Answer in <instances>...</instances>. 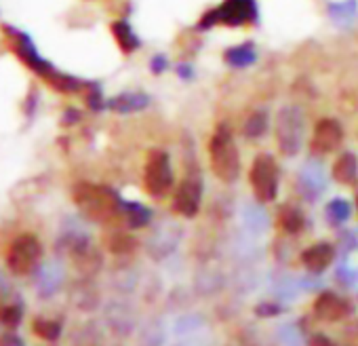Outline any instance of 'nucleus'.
Masks as SVG:
<instances>
[{"label":"nucleus","mask_w":358,"mask_h":346,"mask_svg":"<svg viewBox=\"0 0 358 346\" xmlns=\"http://www.w3.org/2000/svg\"><path fill=\"white\" fill-rule=\"evenodd\" d=\"M343 141V129L335 118H320L314 127V135L310 141V150L320 156V154H331L335 152Z\"/></svg>","instance_id":"nucleus-8"},{"label":"nucleus","mask_w":358,"mask_h":346,"mask_svg":"<svg viewBox=\"0 0 358 346\" xmlns=\"http://www.w3.org/2000/svg\"><path fill=\"white\" fill-rule=\"evenodd\" d=\"M34 331L41 335V338H47V340H57L59 333H62V325L57 321H49V319H36L34 323Z\"/></svg>","instance_id":"nucleus-22"},{"label":"nucleus","mask_w":358,"mask_h":346,"mask_svg":"<svg viewBox=\"0 0 358 346\" xmlns=\"http://www.w3.org/2000/svg\"><path fill=\"white\" fill-rule=\"evenodd\" d=\"M329 13L335 22H350L356 13V0H345V3L331 5Z\"/></svg>","instance_id":"nucleus-23"},{"label":"nucleus","mask_w":358,"mask_h":346,"mask_svg":"<svg viewBox=\"0 0 358 346\" xmlns=\"http://www.w3.org/2000/svg\"><path fill=\"white\" fill-rule=\"evenodd\" d=\"M5 293H7V283L0 279V308H5Z\"/></svg>","instance_id":"nucleus-30"},{"label":"nucleus","mask_w":358,"mask_h":346,"mask_svg":"<svg viewBox=\"0 0 358 346\" xmlns=\"http://www.w3.org/2000/svg\"><path fill=\"white\" fill-rule=\"evenodd\" d=\"M324 214H327V220H329V224H333V226H339V224L348 222V218H350L352 209H350V203H348L345 199H333V201L327 205Z\"/></svg>","instance_id":"nucleus-21"},{"label":"nucleus","mask_w":358,"mask_h":346,"mask_svg":"<svg viewBox=\"0 0 358 346\" xmlns=\"http://www.w3.org/2000/svg\"><path fill=\"white\" fill-rule=\"evenodd\" d=\"M108 106L114 112H120V114L139 112V110H143V108L150 106V95H145L141 91H129V93H120V95L112 97L108 102Z\"/></svg>","instance_id":"nucleus-13"},{"label":"nucleus","mask_w":358,"mask_h":346,"mask_svg":"<svg viewBox=\"0 0 358 346\" xmlns=\"http://www.w3.org/2000/svg\"><path fill=\"white\" fill-rule=\"evenodd\" d=\"M312 346H337L333 340H329L324 333H316L314 338H312V342H310Z\"/></svg>","instance_id":"nucleus-29"},{"label":"nucleus","mask_w":358,"mask_h":346,"mask_svg":"<svg viewBox=\"0 0 358 346\" xmlns=\"http://www.w3.org/2000/svg\"><path fill=\"white\" fill-rule=\"evenodd\" d=\"M278 165L270 154H259L249 171V182L253 188V195L262 203H272L278 195Z\"/></svg>","instance_id":"nucleus-5"},{"label":"nucleus","mask_w":358,"mask_h":346,"mask_svg":"<svg viewBox=\"0 0 358 346\" xmlns=\"http://www.w3.org/2000/svg\"><path fill=\"white\" fill-rule=\"evenodd\" d=\"M112 32H114L116 43L120 45V49H122L124 53H133V51L139 47V39H137V34H135V30L131 28L129 22H124V20L116 22V24L112 26Z\"/></svg>","instance_id":"nucleus-18"},{"label":"nucleus","mask_w":358,"mask_h":346,"mask_svg":"<svg viewBox=\"0 0 358 346\" xmlns=\"http://www.w3.org/2000/svg\"><path fill=\"white\" fill-rule=\"evenodd\" d=\"M120 216L127 220L131 228H143L152 220V212L141 203H120Z\"/></svg>","instance_id":"nucleus-17"},{"label":"nucleus","mask_w":358,"mask_h":346,"mask_svg":"<svg viewBox=\"0 0 358 346\" xmlns=\"http://www.w3.org/2000/svg\"><path fill=\"white\" fill-rule=\"evenodd\" d=\"M333 258H335V249L331 243H316L301 254V262L310 272H322L333 262Z\"/></svg>","instance_id":"nucleus-12"},{"label":"nucleus","mask_w":358,"mask_h":346,"mask_svg":"<svg viewBox=\"0 0 358 346\" xmlns=\"http://www.w3.org/2000/svg\"><path fill=\"white\" fill-rule=\"evenodd\" d=\"M135 247V241L129 237V235H114L112 237V241H110V249L112 251H116V254H127V251H131Z\"/></svg>","instance_id":"nucleus-25"},{"label":"nucleus","mask_w":358,"mask_h":346,"mask_svg":"<svg viewBox=\"0 0 358 346\" xmlns=\"http://www.w3.org/2000/svg\"><path fill=\"white\" fill-rule=\"evenodd\" d=\"M299 186H301V193L310 199H316L318 193L324 191V180H322V173H320V167L316 165H303L301 173H299Z\"/></svg>","instance_id":"nucleus-15"},{"label":"nucleus","mask_w":358,"mask_h":346,"mask_svg":"<svg viewBox=\"0 0 358 346\" xmlns=\"http://www.w3.org/2000/svg\"><path fill=\"white\" fill-rule=\"evenodd\" d=\"M257 60V53H255V47L251 43H243L238 47H232L224 53V62L230 66V68H247L251 66L253 62Z\"/></svg>","instance_id":"nucleus-16"},{"label":"nucleus","mask_w":358,"mask_h":346,"mask_svg":"<svg viewBox=\"0 0 358 346\" xmlns=\"http://www.w3.org/2000/svg\"><path fill=\"white\" fill-rule=\"evenodd\" d=\"M166 66H169L166 55H154V57H152V62H150V68H152V72H156V74L164 72V70H166Z\"/></svg>","instance_id":"nucleus-26"},{"label":"nucleus","mask_w":358,"mask_h":346,"mask_svg":"<svg viewBox=\"0 0 358 346\" xmlns=\"http://www.w3.org/2000/svg\"><path fill=\"white\" fill-rule=\"evenodd\" d=\"M209 158H211V169L215 176L222 182H234L241 173V156H238V148L234 141L232 131L222 125L217 127V131L213 133L211 141H209Z\"/></svg>","instance_id":"nucleus-1"},{"label":"nucleus","mask_w":358,"mask_h":346,"mask_svg":"<svg viewBox=\"0 0 358 346\" xmlns=\"http://www.w3.org/2000/svg\"><path fill=\"white\" fill-rule=\"evenodd\" d=\"M356 209H358V195H356Z\"/></svg>","instance_id":"nucleus-32"},{"label":"nucleus","mask_w":358,"mask_h":346,"mask_svg":"<svg viewBox=\"0 0 358 346\" xmlns=\"http://www.w3.org/2000/svg\"><path fill=\"white\" fill-rule=\"evenodd\" d=\"M22 321V308L17 304H7L5 308H0V323L7 327H15Z\"/></svg>","instance_id":"nucleus-24"},{"label":"nucleus","mask_w":358,"mask_h":346,"mask_svg":"<svg viewBox=\"0 0 358 346\" xmlns=\"http://www.w3.org/2000/svg\"><path fill=\"white\" fill-rule=\"evenodd\" d=\"M0 346H24V340L15 333H0Z\"/></svg>","instance_id":"nucleus-28"},{"label":"nucleus","mask_w":358,"mask_h":346,"mask_svg":"<svg viewBox=\"0 0 358 346\" xmlns=\"http://www.w3.org/2000/svg\"><path fill=\"white\" fill-rule=\"evenodd\" d=\"M314 312L324 321H339L350 312V308H348L345 300H341L333 291H324L318 296V300L314 304Z\"/></svg>","instance_id":"nucleus-11"},{"label":"nucleus","mask_w":358,"mask_h":346,"mask_svg":"<svg viewBox=\"0 0 358 346\" xmlns=\"http://www.w3.org/2000/svg\"><path fill=\"white\" fill-rule=\"evenodd\" d=\"M303 222L306 220H303V216H301V212L297 207H291V205L280 207V212H278V224H280V228L285 233L297 235L303 228Z\"/></svg>","instance_id":"nucleus-19"},{"label":"nucleus","mask_w":358,"mask_h":346,"mask_svg":"<svg viewBox=\"0 0 358 346\" xmlns=\"http://www.w3.org/2000/svg\"><path fill=\"white\" fill-rule=\"evenodd\" d=\"M358 178V160L352 152H343L337 156V160L333 162V180L339 184H354Z\"/></svg>","instance_id":"nucleus-14"},{"label":"nucleus","mask_w":358,"mask_h":346,"mask_svg":"<svg viewBox=\"0 0 358 346\" xmlns=\"http://www.w3.org/2000/svg\"><path fill=\"white\" fill-rule=\"evenodd\" d=\"M303 131H306V118L303 112L295 106H287L278 112L274 133L278 150L285 156H295L303 146Z\"/></svg>","instance_id":"nucleus-3"},{"label":"nucleus","mask_w":358,"mask_h":346,"mask_svg":"<svg viewBox=\"0 0 358 346\" xmlns=\"http://www.w3.org/2000/svg\"><path fill=\"white\" fill-rule=\"evenodd\" d=\"M15 34V32H13ZM15 39V49H17V53L26 60V64L32 68V70H36L38 74H43V76H53L55 74V68L53 66H49L41 55H38V51H36V47H34V43L30 41V36L28 34H15L13 36Z\"/></svg>","instance_id":"nucleus-10"},{"label":"nucleus","mask_w":358,"mask_h":346,"mask_svg":"<svg viewBox=\"0 0 358 346\" xmlns=\"http://www.w3.org/2000/svg\"><path fill=\"white\" fill-rule=\"evenodd\" d=\"M282 331H287V333H289V335H282L285 344H289V346H299V344H301V338H299V333L295 331V327H293V325L285 327Z\"/></svg>","instance_id":"nucleus-27"},{"label":"nucleus","mask_w":358,"mask_h":346,"mask_svg":"<svg viewBox=\"0 0 358 346\" xmlns=\"http://www.w3.org/2000/svg\"><path fill=\"white\" fill-rule=\"evenodd\" d=\"M143 184L150 197H164L173 186V169L164 150H150L143 171Z\"/></svg>","instance_id":"nucleus-6"},{"label":"nucleus","mask_w":358,"mask_h":346,"mask_svg":"<svg viewBox=\"0 0 358 346\" xmlns=\"http://www.w3.org/2000/svg\"><path fill=\"white\" fill-rule=\"evenodd\" d=\"M177 74L182 76V78H190V76H192V72H190V66H179Z\"/></svg>","instance_id":"nucleus-31"},{"label":"nucleus","mask_w":358,"mask_h":346,"mask_svg":"<svg viewBox=\"0 0 358 346\" xmlns=\"http://www.w3.org/2000/svg\"><path fill=\"white\" fill-rule=\"evenodd\" d=\"M266 131H268V112L257 110V112H253V114L245 120V127H243L245 137L257 139V137H262Z\"/></svg>","instance_id":"nucleus-20"},{"label":"nucleus","mask_w":358,"mask_h":346,"mask_svg":"<svg viewBox=\"0 0 358 346\" xmlns=\"http://www.w3.org/2000/svg\"><path fill=\"white\" fill-rule=\"evenodd\" d=\"M43 256V245L34 235H22L13 241L7 264L15 275H28L36 268L38 260Z\"/></svg>","instance_id":"nucleus-7"},{"label":"nucleus","mask_w":358,"mask_h":346,"mask_svg":"<svg viewBox=\"0 0 358 346\" xmlns=\"http://www.w3.org/2000/svg\"><path fill=\"white\" fill-rule=\"evenodd\" d=\"M257 20V5L255 0H224V3L215 9H211L209 13H205L201 18L199 28L207 30L213 28L217 24L236 28V26H245Z\"/></svg>","instance_id":"nucleus-4"},{"label":"nucleus","mask_w":358,"mask_h":346,"mask_svg":"<svg viewBox=\"0 0 358 346\" xmlns=\"http://www.w3.org/2000/svg\"><path fill=\"white\" fill-rule=\"evenodd\" d=\"M74 199L78 203V207L97 222H108L112 218H116L120 214V203L122 199H118L116 193H112L110 188L103 186H89L83 184L76 188Z\"/></svg>","instance_id":"nucleus-2"},{"label":"nucleus","mask_w":358,"mask_h":346,"mask_svg":"<svg viewBox=\"0 0 358 346\" xmlns=\"http://www.w3.org/2000/svg\"><path fill=\"white\" fill-rule=\"evenodd\" d=\"M201 199H203V182L196 176H190L175 191L173 209L177 214H182L184 218H194L201 209Z\"/></svg>","instance_id":"nucleus-9"}]
</instances>
